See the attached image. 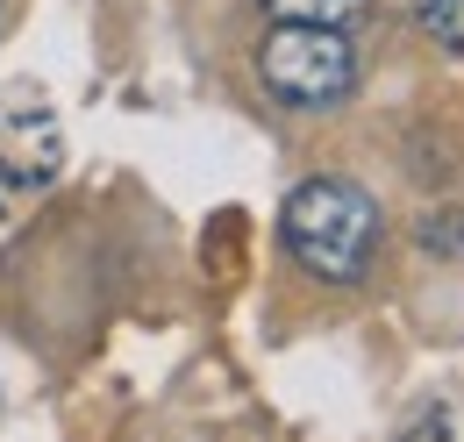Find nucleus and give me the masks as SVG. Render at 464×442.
I'll use <instances>...</instances> for the list:
<instances>
[{
	"label": "nucleus",
	"instance_id": "obj_1",
	"mask_svg": "<svg viewBox=\"0 0 464 442\" xmlns=\"http://www.w3.org/2000/svg\"><path fill=\"white\" fill-rule=\"evenodd\" d=\"M279 235H286L293 264L322 285H357L379 257V200L357 186V178H307L293 186L286 207H279Z\"/></svg>",
	"mask_w": 464,
	"mask_h": 442
},
{
	"label": "nucleus",
	"instance_id": "obj_2",
	"mask_svg": "<svg viewBox=\"0 0 464 442\" xmlns=\"http://www.w3.org/2000/svg\"><path fill=\"white\" fill-rule=\"evenodd\" d=\"M357 43L343 29H314V22H279L257 43V79L265 93L293 114H329L357 93Z\"/></svg>",
	"mask_w": 464,
	"mask_h": 442
},
{
	"label": "nucleus",
	"instance_id": "obj_3",
	"mask_svg": "<svg viewBox=\"0 0 464 442\" xmlns=\"http://www.w3.org/2000/svg\"><path fill=\"white\" fill-rule=\"evenodd\" d=\"M272 22H314V29H343V36H357L364 22H372V7L379 0H257Z\"/></svg>",
	"mask_w": 464,
	"mask_h": 442
},
{
	"label": "nucleus",
	"instance_id": "obj_4",
	"mask_svg": "<svg viewBox=\"0 0 464 442\" xmlns=\"http://www.w3.org/2000/svg\"><path fill=\"white\" fill-rule=\"evenodd\" d=\"M414 22L429 43H443L450 57H464V0H414Z\"/></svg>",
	"mask_w": 464,
	"mask_h": 442
},
{
	"label": "nucleus",
	"instance_id": "obj_5",
	"mask_svg": "<svg viewBox=\"0 0 464 442\" xmlns=\"http://www.w3.org/2000/svg\"><path fill=\"white\" fill-rule=\"evenodd\" d=\"M0 22H7V0H0Z\"/></svg>",
	"mask_w": 464,
	"mask_h": 442
}]
</instances>
